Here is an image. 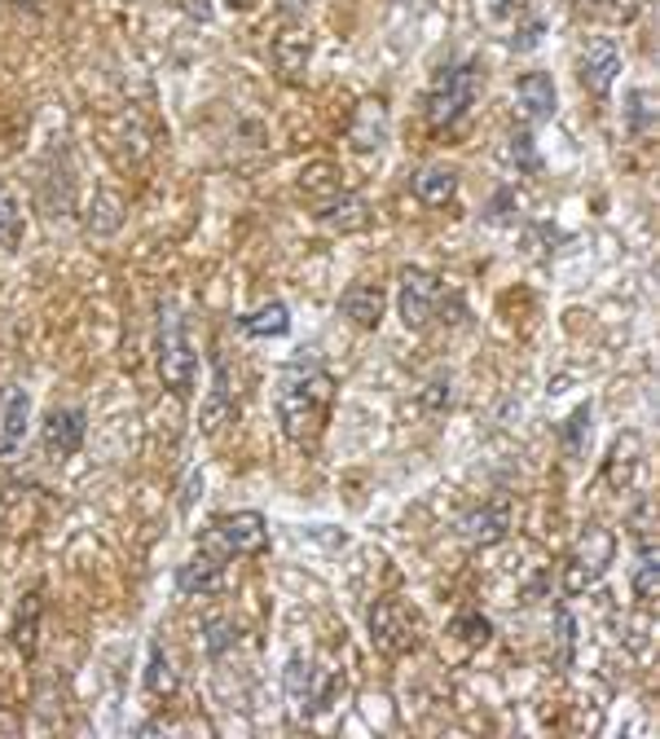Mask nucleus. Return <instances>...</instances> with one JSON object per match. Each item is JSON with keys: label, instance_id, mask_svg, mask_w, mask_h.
<instances>
[{"label": "nucleus", "instance_id": "ea45409f", "mask_svg": "<svg viewBox=\"0 0 660 739\" xmlns=\"http://www.w3.org/2000/svg\"><path fill=\"white\" fill-rule=\"evenodd\" d=\"M185 9H190L194 18H203V22L212 18V4H207V0H185Z\"/></svg>", "mask_w": 660, "mask_h": 739}, {"label": "nucleus", "instance_id": "393cba45", "mask_svg": "<svg viewBox=\"0 0 660 739\" xmlns=\"http://www.w3.org/2000/svg\"><path fill=\"white\" fill-rule=\"evenodd\" d=\"M146 692L150 696H172L177 692V670H172V661L159 643H150V656H146Z\"/></svg>", "mask_w": 660, "mask_h": 739}, {"label": "nucleus", "instance_id": "c85d7f7f", "mask_svg": "<svg viewBox=\"0 0 660 739\" xmlns=\"http://www.w3.org/2000/svg\"><path fill=\"white\" fill-rule=\"evenodd\" d=\"M322 225H327V229H339V234L361 229V225H365V203H361V199H339L334 207H327Z\"/></svg>", "mask_w": 660, "mask_h": 739}, {"label": "nucleus", "instance_id": "20e7f679", "mask_svg": "<svg viewBox=\"0 0 660 739\" xmlns=\"http://www.w3.org/2000/svg\"><path fill=\"white\" fill-rule=\"evenodd\" d=\"M203 546L212 555H260L269 546V524L260 511H234V515H221L207 533H203Z\"/></svg>", "mask_w": 660, "mask_h": 739}, {"label": "nucleus", "instance_id": "2eb2a0df", "mask_svg": "<svg viewBox=\"0 0 660 739\" xmlns=\"http://www.w3.org/2000/svg\"><path fill=\"white\" fill-rule=\"evenodd\" d=\"M515 97H520V110L529 115V119H551L555 115V106H560V93H555V79L546 75V71H524L520 75V84H515Z\"/></svg>", "mask_w": 660, "mask_h": 739}, {"label": "nucleus", "instance_id": "7ed1b4c3", "mask_svg": "<svg viewBox=\"0 0 660 739\" xmlns=\"http://www.w3.org/2000/svg\"><path fill=\"white\" fill-rule=\"evenodd\" d=\"M613 555H617V537H613V528L590 524V528L582 533L577 550L568 555V568H564V595H586L590 586H599L604 572H608V564H613Z\"/></svg>", "mask_w": 660, "mask_h": 739}, {"label": "nucleus", "instance_id": "f257e3e1", "mask_svg": "<svg viewBox=\"0 0 660 739\" xmlns=\"http://www.w3.org/2000/svg\"><path fill=\"white\" fill-rule=\"evenodd\" d=\"M330 405H334V378L327 370H291L278 387V418H283L287 440L296 445L318 440L330 418Z\"/></svg>", "mask_w": 660, "mask_h": 739}, {"label": "nucleus", "instance_id": "f8f14e48", "mask_svg": "<svg viewBox=\"0 0 660 739\" xmlns=\"http://www.w3.org/2000/svg\"><path fill=\"white\" fill-rule=\"evenodd\" d=\"M177 590H181V595H190V599L221 595V590H225V564H221V555L203 550V555L185 559V564L177 568Z\"/></svg>", "mask_w": 660, "mask_h": 739}, {"label": "nucleus", "instance_id": "6ab92c4d", "mask_svg": "<svg viewBox=\"0 0 660 739\" xmlns=\"http://www.w3.org/2000/svg\"><path fill=\"white\" fill-rule=\"evenodd\" d=\"M639 467H643V440H639V431H626L608 453V484L630 489Z\"/></svg>", "mask_w": 660, "mask_h": 739}, {"label": "nucleus", "instance_id": "6e6552de", "mask_svg": "<svg viewBox=\"0 0 660 739\" xmlns=\"http://www.w3.org/2000/svg\"><path fill=\"white\" fill-rule=\"evenodd\" d=\"M84 431H88V414H84L79 405L53 409V414L44 418V431H40L44 453H49V458H75L79 445H84Z\"/></svg>", "mask_w": 660, "mask_h": 739}, {"label": "nucleus", "instance_id": "0eeeda50", "mask_svg": "<svg viewBox=\"0 0 660 739\" xmlns=\"http://www.w3.org/2000/svg\"><path fill=\"white\" fill-rule=\"evenodd\" d=\"M194 370H199V357H194L181 322L172 318L163 326V340H159V378H163V387H172L177 396H185L194 387Z\"/></svg>", "mask_w": 660, "mask_h": 739}, {"label": "nucleus", "instance_id": "5701e85b", "mask_svg": "<svg viewBox=\"0 0 660 739\" xmlns=\"http://www.w3.org/2000/svg\"><path fill=\"white\" fill-rule=\"evenodd\" d=\"M119 225H124V203H119V194H110V190L93 194V207H88V234H93V238H110Z\"/></svg>", "mask_w": 660, "mask_h": 739}, {"label": "nucleus", "instance_id": "58836bf2", "mask_svg": "<svg viewBox=\"0 0 660 739\" xmlns=\"http://www.w3.org/2000/svg\"><path fill=\"white\" fill-rule=\"evenodd\" d=\"M274 4H278V13H287V18H300V13H305L313 0H274Z\"/></svg>", "mask_w": 660, "mask_h": 739}, {"label": "nucleus", "instance_id": "412c9836", "mask_svg": "<svg viewBox=\"0 0 660 739\" xmlns=\"http://www.w3.org/2000/svg\"><path fill=\"white\" fill-rule=\"evenodd\" d=\"M243 331H247L252 340H283V335L291 331V309H287L283 300H269V304H260L256 313L243 318Z\"/></svg>", "mask_w": 660, "mask_h": 739}, {"label": "nucleus", "instance_id": "9b49d317", "mask_svg": "<svg viewBox=\"0 0 660 739\" xmlns=\"http://www.w3.org/2000/svg\"><path fill=\"white\" fill-rule=\"evenodd\" d=\"M26 422H31V392L9 387L0 400V462H18L26 445Z\"/></svg>", "mask_w": 660, "mask_h": 739}, {"label": "nucleus", "instance_id": "ddd939ff", "mask_svg": "<svg viewBox=\"0 0 660 739\" xmlns=\"http://www.w3.org/2000/svg\"><path fill=\"white\" fill-rule=\"evenodd\" d=\"M462 537L471 542V546H498V542H507V533H511V506L507 502H489V506H476V511H467L462 515Z\"/></svg>", "mask_w": 660, "mask_h": 739}, {"label": "nucleus", "instance_id": "b1692460", "mask_svg": "<svg viewBox=\"0 0 660 739\" xmlns=\"http://www.w3.org/2000/svg\"><path fill=\"white\" fill-rule=\"evenodd\" d=\"M35 643H40V595H26V603L18 608V621H13V647L22 656H35Z\"/></svg>", "mask_w": 660, "mask_h": 739}, {"label": "nucleus", "instance_id": "c9c22d12", "mask_svg": "<svg viewBox=\"0 0 660 739\" xmlns=\"http://www.w3.org/2000/svg\"><path fill=\"white\" fill-rule=\"evenodd\" d=\"M305 176H309V181H305V190H309V194H318V190H339L334 181H327V176H330V168H327V163H318V168H309Z\"/></svg>", "mask_w": 660, "mask_h": 739}, {"label": "nucleus", "instance_id": "e433bc0d", "mask_svg": "<svg viewBox=\"0 0 660 739\" xmlns=\"http://www.w3.org/2000/svg\"><path fill=\"white\" fill-rule=\"evenodd\" d=\"M427 387H432V392H427L423 400H427L432 409H440V405H449V383H427Z\"/></svg>", "mask_w": 660, "mask_h": 739}, {"label": "nucleus", "instance_id": "a211bd4d", "mask_svg": "<svg viewBox=\"0 0 660 739\" xmlns=\"http://www.w3.org/2000/svg\"><path fill=\"white\" fill-rule=\"evenodd\" d=\"M414 194H418V203H427V207H445V203H454V194H458V172H454L449 163H432V168H423V172L414 176Z\"/></svg>", "mask_w": 660, "mask_h": 739}, {"label": "nucleus", "instance_id": "aec40b11", "mask_svg": "<svg viewBox=\"0 0 660 739\" xmlns=\"http://www.w3.org/2000/svg\"><path fill=\"white\" fill-rule=\"evenodd\" d=\"M348 137H352L356 150H379V146L387 141V110H383L379 101H361V106H356V119H352V128H348Z\"/></svg>", "mask_w": 660, "mask_h": 739}, {"label": "nucleus", "instance_id": "f03ea898", "mask_svg": "<svg viewBox=\"0 0 660 739\" xmlns=\"http://www.w3.org/2000/svg\"><path fill=\"white\" fill-rule=\"evenodd\" d=\"M476 88H480V71L471 62H458V66H445L427 93V124L432 128H454L471 101H476Z\"/></svg>", "mask_w": 660, "mask_h": 739}, {"label": "nucleus", "instance_id": "4468645a", "mask_svg": "<svg viewBox=\"0 0 660 739\" xmlns=\"http://www.w3.org/2000/svg\"><path fill=\"white\" fill-rule=\"evenodd\" d=\"M383 309H387V296H383V287H374V282H352V287L339 296V313H343L352 326H361V331H374V326L383 322Z\"/></svg>", "mask_w": 660, "mask_h": 739}, {"label": "nucleus", "instance_id": "dca6fc26", "mask_svg": "<svg viewBox=\"0 0 660 739\" xmlns=\"http://www.w3.org/2000/svg\"><path fill=\"white\" fill-rule=\"evenodd\" d=\"M234 414H238V405H234V392H230V370H225V362L216 357V387H212V396L203 400L199 427H203L207 436H216L225 422H234Z\"/></svg>", "mask_w": 660, "mask_h": 739}, {"label": "nucleus", "instance_id": "a878e982", "mask_svg": "<svg viewBox=\"0 0 660 739\" xmlns=\"http://www.w3.org/2000/svg\"><path fill=\"white\" fill-rule=\"evenodd\" d=\"M22 207H18V199H13V190L9 185H0V251H13L18 243H22Z\"/></svg>", "mask_w": 660, "mask_h": 739}, {"label": "nucleus", "instance_id": "4c0bfd02", "mask_svg": "<svg viewBox=\"0 0 660 739\" xmlns=\"http://www.w3.org/2000/svg\"><path fill=\"white\" fill-rule=\"evenodd\" d=\"M194 489H203V471H190V484H185V493H181V511H190Z\"/></svg>", "mask_w": 660, "mask_h": 739}, {"label": "nucleus", "instance_id": "bb28decb", "mask_svg": "<svg viewBox=\"0 0 660 739\" xmlns=\"http://www.w3.org/2000/svg\"><path fill=\"white\" fill-rule=\"evenodd\" d=\"M502 159L515 168V172H537L542 168V154H537V141H533V132H511L507 137V150H502Z\"/></svg>", "mask_w": 660, "mask_h": 739}, {"label": "nucleus", "instance_id": "9d476101", "mask_svg": "<svg viewBox=\"0 0 660 739\" xmlns=\"http://www.w3.org/2000/svg\"><path fill=\"white\" fill-rule=\"evenodd\" d=\"M287 705H291V714H296L300 722L313 718L318 705H327L322 670H318L313 661H305V656H291V661H287Z\"/></svg>", "mask_w": 660, "mask_h": 739}, {"label": "nucleus", "instance_id": "a19ab883", "mask_svg": "<svg viewBox=\"0 0 660 739\" xmlns=\"http://www.w3.org/2000/svg\"><path fill=\"white\" fill-rule=\"evenodd\" d=\"M582 4H604V0H582Z\"/></svg>", "mask_w": 660, "mask_h": 739}, {"label": "nucleus", "instance_id": "423d86ee", "mask_svg": "<svg viewBox=\"0 0 660 739\" xmlns=\"http://www.w3.org/2000/svg\"><path fill=\"white\" fill-rule=\"evenodd\" d=\"M440 291H445V282L432 274V269H418V265H409L405 274H401V322L409 326V331H423L427 322H432V313H436V304H440Z\"/></svg>", "mask_w": 660, "mask_h": 739}, {"label": "nucleus", "instance_id": "7c9ffc66", "mask_svg": "<svg viewBox=\"0 0 660 739\" xmlns=\"http://www.w3.org/2000/svg\"><path fill=\"white\" fill-rule=\"evenodd\" d=\"M454 634H458L462 643H471V647H485V643L493 639V625H489V617H476V612H471V617H458V621H454Z\"/></svg>", "mask_w": 660, "mask_h": 739}, {"label": "nucleus", "instance_id": "39448f33", "mask_svg": "<svg viewBox=\"0 0 660 739\" xmlns=\"http://www.w3.org/2000/svg\"><path fill=\"white\" fill-rule=\"evenodd\" d=\"M418 612L405 603V599H379L370 608V643L387 656H401V652H414L418 647Z\"/></svg>", "mask_w": 660, "mask_h": 739}, {"label": "nucleus", "instance_id": "f3484780", "mask_svg": "<svg viewBox=\"0 0 660 739\" xmlns=\"http://www.w3.org/2000/svg\"><path fill=\"white\" fill-rule=\"evenodd\" d=\"M309 57H313V40H309L305 31L287 26V31L274 40V62H278V71H283L287 79H300V75L309 71Z\"/></svg>", "mask_w": 660, "mask_h": 739}, {"label": "nucleus", "instance_id": "2f4dec72", "mask_svg": "<svg viewBox=\"0 0 660 739\" xmlns=\"http://www.w3.org/2000/svg\"><path fill=\"white\" fill-rule=\"evenodd\" d=\"M582 440H590V405H582V409L568 418V427H564V445H568V453H577Z\"/></svg>", "mask_w": 660, "mask_h": 739}, {"label": "nucleus", "instance_id": "c756f323", "mask_svg": "<svg viewBox=\"0 0 660 739\" xmlns=\"http://www.w3.org/2000/svg\"><path fill=\"white\" fill-rule=\"evenodd\" d=\"M203 647H207V656H212V661H221V656L234 647V621L212 617V621L203 625Z\"/></svg>", "mask_w": 660, "mask_h": 739}, {"label": "nucleus", "instance_id": "1a4fd4ad", "mask_svg": "<svg viewBox=\"0 0 660 739\" xmlns=\"http://www.w3.org/2000/svg\"><path fill=\"white\" fill-rule=\"evenodd\" d=\"M582 84L595 93V97H608L613 93V84H617V75H621V49L608 40V35H595L590 44H586V53H582Z\"/></svg>", "mask_w": 660, "mask_h": 739}, {"label": "nucleus", "instance_id": "473e14b6", "mask_svg": "<svg viewBox=\"0 0 660 739\" xmlns=\"http://www.w3.org/2000/svg\"><path fill=\"white\" fill-rule=\"evenodd\" d=\"M537 40H542V22H537V18H529V22L511 35V49H515V53H529V49H537Z\"/></svg>", "mask_w": 660, "mask_h": 739}, {"label": "nucleus", "instance_id": "72a5a7b5", "mask_svg": "<svg viewBox=\"0 0 660 739\" xmlns=\"http://www.w3.org/2000/svg\"><path fill=\"white\" fill-rule=\"evenodd\" d=\"M507 207H515V194H511V190H498V194H493V203H489V212H485V216H489V221H493V225H507V221H511V212H507Z\"/></svg>", "mask_w": 660, "mask_h": 739}, {"label": "nucleus", "instance_id": "4be33fe9", "mask_svg": "<svg viewBox=\"0 0 660 739\" xmlns=\"http://www.w3.org/2000/svg\"><path fill=\"white\" fill-rule=\"evenodd\" d=\"M635 599L643 603V608H652L657 603V590H660V550L643 537L639 542V564H635Z\"/></svg>", "mask_w": 660, "mask_h": 739}, {"label": "nucleus", "instance_id": "f704fd0d", "mask_svg": "<svg viewBox=\"0 0 660 739\" xmlns=\"http://www.w3.org/2000/svg\"><path fill=\"white\" fill-rule=\"evenodd\" d=\"M560 643H564V661H568V652H573V639H577V621H573V612H564L560 608Z\"/></svg>", "mask_w": 660, "mask_h": 739}, {"label": "nucleus", "instance_id": "cd10ccee", "mask_svg": "<svg viewBox=\"0 0 660 739\" xmlns=\"http://www.w3.org/2000/svg\"><path fill=\"white\" fill-rule=\"evenodd\" d=\"M626 124H630V132H635V137H643V132H652V128H657V106H652V93H648V88H635V93H630Z\"/></svg>", "mask_w": 660, "mask_h": 739}]
</instances>
